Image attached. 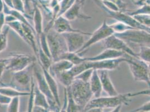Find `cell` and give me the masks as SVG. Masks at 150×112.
<instances>
[{"instance_id": "obj_12", "label": "cell", "mask_w": 150, "mask_h": 112, "mask_svg": "<svg viewBox=\"0 0 150 112\" xmlns=\"http://www.w3.org/2000/svg\"><path fill=\"white\" fill-rule=\"evenodd\" d=\"M126 55L123 57H121L117 59L99 61H88V66L89 69H96L98 71L114 70L115 69H117L121 63L126 62L127 61Z\"/></svg>"}, {"instance_id": "obj_5", "label": "cell", "mask_w": 150, "mask_h": 112, "mask_svg": "<svg viewBox=\"0 0 150 112\" xmlns=\"http://www.w3.org/2000/svg\"><path fill=\"white\" fill-rule=\"evenodd\" d=\"M115 36L123 40L128 44L137 45L139 47H150V33L148 31L132 29L121 33H114Z\"/></svg>"}, {"instance_id": "obj_32", "label": "cell", "mask_w": 150, "mask_h": 112, "mask_svg": "<svg viewBox=\"0 0 150 112\" xmlns=\"http://www.w3.org/2000/svg\"><path fill=\"white\" fill-rule=\"evenodd\" d=\"M20 97L13 98L10 103L7 105V112H19Z\"/></svg>"}, {"instance_id": "obj_34", "label": "cell", "mask_w": 150, "mask_h": 112, "mask_svg": "<svg viewBox=\"0 0 150 112\" xmlns=\"http://www.w3.org/2000/svg\"><path fill=\"white\" fill-rule=\"evenodd\" d=\"M35 86V82L34 80V76H33L31 82V89H30V94L29 96V99L28 101V110L27 112H32V109L34 106V89Z\"/></svg>"}, {"instance_id": "obj_21", "label": "cell", "mask_w": 150, "mask_h": 112, "mask_svg": "<svg viewBox=\"0 0 150 112\" xmlns=\"http://www.w3.org/2000/svg\"><path fill=\"white\" fill-rule=\"evenodd\" d=\"M34 106H40L48 109L50 108L48 101L45 96L35 84L34 89Z\"/></svg>"}, {"instance_id": "obj_31", "label": "cell", "mask_w": 150, "mask_h": 112, "mask_svg": "<svg viewBox=\"0 0 150 112\" xmlns=\"http://www.w3.org/2000/svg\"><path fill=\"white\" fill-rule=\"evenodd\" d=\"M110 26L112 28L114 33H121L128 30L133 29L131 27L119 21H117L116 23L110 25Z\"/></svg>"}, {"instance_id": "obj_33", "label": "cell", "mask_w": 150, "mask_h": 112, "mask_svg": "<svg viewBox=\"0 0 150 112\" xmlns=\"http://www.w3.org/2000/svg\"><path fill=\"white\" fill-rule=\"evenodd\" d=\"M93 71H94L93 69H88L87 70H85L81 74H80L79 75L76 76L75 78L81 80L84 82H89L91 77Z\"/></svg>"}, {"instance_id": "obj_46", "label": "cell", "mask_w": 150, "mask_h": 112, "mask_svg": "<svg viewBox=\"0 0 150 112\" xmlns=\"http://www.w3.org/2000/svg\"><path fill=\"white\" fill-rule=\"evenodd\" d=\"M66 101H67V99H66V95L64 93V103L63 105L62 108L60 109V111L59 112H67L66 111Z\"/></svg>"}, {"instance_id": "obj_28", "label": "cell", "mask_w": 150, "mask_h": 112, "mask_svg": "<svg viewBox=\"0 0 150 112\" xmlns=\"http://www.w3.org/2000/svg\"><path fill=\"white\" fill-rule=\"evenodd\" d=\"M137 55L138 58L144 62L150 63V47H139V51Z\"/></svg>"}, {"instance_id": "obj_18", "label": "cell", "mask_w": 150, "mask_h": 112, "mask_svg": "<svg viewBox=\"0 0 150 112\" xmlns=\"http://www.w3.org/2000/svg\"><path fill=\"white\" fill-rule=\"evenodd\" d=\"M73 63L66 60H61L52 63L50 69L48 70L50 74L54 77L64 71H69L72 68Z\"/></svg>"}, {"instance_id": "obj_50", "label": "cell", "mask_w": 150, "mask_h": 112, "mask_svg": "<svg viewBox=\"0 0 150 112\" xmlns=\"http://www.w3.org/2000/svg\"><path fill=\"white\" fill-rule=\"evenodd\" d=\"M148 72H149V77L150 81V63L148 64Z\"/></svg>"}, {"instance_id": "obj_51", "label": "cell", "mask_w": 150, "mask_h": 112, "mask_svg": "<svg viewBox=\"0 0 150 112\" xmlns=\"http://www.w3.org/2000/svg\"><path fill=\"white\" fill-rule=\"evenodd\" d=\"M81 1L82 2H84V1H85V0H81Z\"/></svg>"}, {"instance_id": "obj_10", "label": "cell", "mask_w": 150, "mask_h": 112, "mask_svg": "<svg viewBox=\"0 0 150 112\" xmlns=\"http://www.w3.org/2000/svg\"><path fill=\"white\" fill-rule=\"evenodd\" d=\"M104 49H111L124 52L129 56L138 58L137 53L132 50L129 45L122 39L117 37L114 34L110 36L103 41Z\"/></svg>"}, {"instance_id": "obj_3", "label": "cell", "mask_w": 150, "mask_h": 112, "mask_svg": "<svg viewBox=\"0 0 150 112\" xmlns=\"http://www.w3.org/2000/svg\"><path fill=\"white\" fill-rule=\"evenodd\" d=\"M69 88L76 103L84 109L93 97L89 82H84L75 78Z\"/></svg>"}, {"instance_id": "obj_37", "label": "cell", "mask_w": 150, "mask_h": 112, "mask_svg": "<svg viewBox=\"0 0 150 112\" xmlns=\"http://www.w3.org/2000/svg\"><path fill=\"white\" fill-rule=\"evenodd\" d=\"M101 1H109L116 4L120 9V11L125 12L126 11V4L123 0H100Z\"/></svg>"}, {"instance_id": "obj_14", "label": "cell", "mask_w": 150, "mask_h": 112, "mask_svg": "<svg viewBox=\"0 0 150 112\" xmlns=\"http://www.w3.org/2000/svg\"><path fill=\"white\" fill-rule=\"evenodd\" d=\"M84 2L81 0H75L73 4L63 13V16L67 19L69 21H74L76 19H81L88 20L92 18L88 15H85L82 12V7Z\"/></svg>"}, {"instance_id": "obj_9", "label": "cell", "mask_w": 150, "mask_h": 112, "mask_svg": "<svg viewBox=\"0 0 150 112\" xmlns=\"http://www.w3.org/2000/svg\"><path fill=\"white\" fill-rule=\"evenodd\" d=\"M33 64L22 71L13 73L12 81L8 85L19 91L30 92L33 77L30 75V69L32 68Z\"/></svg>"}, {"instance_id": "obj_26", "label": "cell", "mask_w": 150, "mask_h": 112, "mask_svg": "<svg viewBox=\"0 0 150 112\" xmlns=\"http://www.w3.org/2000/svg\"><path fill=\"white\" fill-rule=\"evenodd\" d=\"M6 24L8 26H9L10 28L13 29V30L18 34L19 37L27 44V39L25 37V33L24 31L22 23H21L18 20H14L13 21L6 23Z\"/></svg>"}, {"instance_id": "obj_44", "label": "cell", "mask_w": 150, "mask_h": 112, "mask_svg": "<svg viewBox=\"0 0 150 112\" xmlns=\"http://www.w3.org/2000/svg\"><path fill=\"white\" fill-rule=\"evenodd\" d=\"M48 110L40 106H34L32 109V112H48Z\"/></svg>"}, {"instance_id": "obj_53", "label": "cell", "mask_w": 150, "mask_h": 112, "mask_svg": "<svg viewBox=\"0 0 150 112\" xmlns=\"http://www.w3.org/2000/svg\"></svg>"}, {"instance_id": "obj_24", "label": "cell", "mask_w": 150, "mask_h": 112, "mask_svg": "<svg viewBox=\"0 0 150 112\" xmlns=\"http://www.w3.org/2000/svg\"><path fill=\"white\" fill-rule=\"evenodd\" d=\"M55 79L59 83H61L64 87L66 88L71 86L72 81L75 79V77L72 74L71 71L69 70L64 71L59 75H57Z\"/></svg>"}, {"instance_id": "obj_39", "label": "cell", "mask_w": 150, "mask_h": 112, "mask_svg": "<svg viewBox=\"0 0 150 112\" xmlns=\"http://www.w3.org/2000/svg\"><path fill=\"white\" fill-rule=\"evenodd\" d=\"M7 61L8 58L4 59H0V79H1L4 71L6 70Z\"/></svg>"}, {"instance_id": "obj_2", "label": "cell", "mask_w": 150, "mask_h": 112, "mask_svg": "<svg viewBox=\"0 0 150 112\" xmlns=\"http://www.w3.org/2000/svg\"><path fill=\"white\" fill-rule=\"evenodd\" d=\"M45 33L52 62H56L68 52L65 39L61 34L58 33L53 28Z\"/></svg>"}, {"instance_id": "obj_45", "label": "cell", "mask_w": 150, "mask_h": 112, "mask_svg": "<svg viewBox=\"0 0 150 112\" xmlns=\"http://www.w3.org/2000/svg\"><path fill=\"white\" fill-rule=\"evenodd\" d=\"M84 112H104L103 109L100 108H93L88 109Z\"/></svg>"}, {"instance_id": "obj_29", "label": "cell", "mask_w": 150, "mask_h": 112, "mask_svg": "<svg viewBox=\"0 0 150 112\" xmlns=\"http://www.w3.org/2000/svg\"><path fill=\"white\" fill-rule=\"evenodd\" d=\"M139 23L150 29V15L147 14H138L132 16Z\"/></svg>"}, {"instance_id": "obj_20", "label": "cell", "mask_w": 150, "mask_h": 112, "mask_svg": "<svg viewBox=\"0 0 150 112\" xmlns=\"http://www.w3.org/2000/svg\"><path fill=\"white\" fill-rule=\"evenodd\" d=\"M33 21L34 24V30L35 31L37 40L40 35L44 32L43 25V15L39 7L34 5Z\"/></svg>"}, {"instance_id": "obj_41", "label": "cell", "mask_w": 150, "mask_h": 112, "mask_svg": "<svg viewBox=\"0 0 150 112\" xmlns=\"http://www.w3.org/2000/svg\"><path fill=\"white\" fill-rule=\"evenodd\" d=\"M139 95H147L150 96V87L148 89L146 90H141L137 92H135L134 93H130V96L131 97H133V96H137Z\"/></svg>"}, {"instance_id": "obj_17", "label": "cell", "mask_w": 150, "mask_h": 112, "mask_svg": "<svg viewBox=\"0 0 150 112\" xmlns=\"http://www.w3.org/2000/svg\"><path fill=\"white\" fill-rule=\"evenodd\" d=\"M41 68L42 69L45 80L48 83V85L50 89V91L53 94L54 99L56 100L57 104L59 108H61V101L59 99V90H58V86L57 80L54 76L52 75L48 70L44 69L42 67H41Z\"/></svg>"}, {"instance_id": "obj_27", "label": "cell", "mask_w": 150, "mask_h": 112, "mask_svg": "<svg viewBox=\"0 0 150 112\" xmlns=\"http://www.w3.org/2000/svg\"><path fill=\"white\" fill-rule=\"evenodd\" d=\"M10 31V27H7L0 33V54L6 50L8 45V34Z\"/></svg>"}, {"instance_id": "obj_35", "label": "cell", "mask_w": 150, "mask_h": 112, "mask_svg": "<svg viewBox=\"0 0 150 112\" xmlns=\"http://www.w3.org/2000/svg\"><path fill=\"white\" fill-rule=\"evenodd\" d=\"M13 9H15L23 13H25L24 4L22 0H12Z\"/></svg>"}, {"instance_id": "obj_25", "label": "cell", "mask_w": 150, "mask_h": 112, "mask_svg": "<svg viewBox=\"0 0 150 112\" xmlns=\"http://www.w3.org/2000/svg\"><path fill=\"white\" fill-rule=\"evenodd\" d=\"M61 60H67L72 63H73L74 65H76L86 61V58L83 57V56L76 53H71L67 52L63 55L61 58Z\"/></svg>"}, {"instance_id": "obj_36", "label": "cell", "mask_w": 150, "mask_h": 112, "mask_svg": "<svg viewBox=\"0 0 150 112\" xmlns=\"http://www.w3.org/2000/svg\"><path fill=\"white\" fill-rule=\"evenodd\" d=\"M101 4L104 6L106 7L107 9L109 10H111L112 11H120V9H119L118 6L112 3V2H109V1H101Z\"/></svg>"}, {"instance_id": "obj_48", "label": "cell", "mask_w": 150, "mask_h": 112, "mask_svg": "<svg viewBox=\"0 0 150 112\" xmlns=\"http://www.w3.org/2000/svg\"><path fill=\"white\" fill-rule=\"evenodd\" d=\"M122 106H118L116 108H114V109L110 112H120V109L122 108Z\"/></svg>"}, {"instance_id": "obj_16", "label": "cell", "mask_w": 150, "mask_h": 112, "mask_svg": "<svg viewBox=\"0 0 150 112\" xmlns=\"http://www.w3.org/2000/svg\"><path fill=\"white\" fill-rule=\"evenodd\" d=\"M125 53L111 49H105L99 55L92 57L86 58V61H99L104 60H109L113 59H117L125 56Z\"/></svg>"}, {"instance_id": "obj_19", "label": "cell", "mask_w": 150, "mask_h": 112, "mask_svg": "<svg viewBox=\"0 0 150 112\" xmlns=\"http://www.w3.org/2000/svg\"><path fill=\"white\" fill-rule=\"evenodd\" d=\"M89 83L94 98L101 96L103 87L98 70L94 69Z\"/></svg>"}, {"instance_id": "obj_4", "label": "cell", "mask_w": 150, "mask_h": 112, "mask_svg": "<svg viewBox=\"0 0 150 112\" xmlns=\"http://www.w3.org/2000/svg\"><path fill=\"white\" fill-rule=\"evenodd\" d=\"M127 61L134 80L137 82H144L150 87V81L149 77L148 64L139 58L126 55Z\"/></svg>"}, {"instance_id": "obj_47", "label": "cell", "mask_w": 150, "mask_h": 112, "mask_svg": "<svg viewBox=\"0 0 150 112\" xmlns=\"http://www.w3.org/2000/svg\"><path fill=\"white\" fill-rule=\"evenodd\" d=\"M60 109L61 108L59 107H55V108L50 107L48 110V112H59L60 111Z\"/></svg>"}, {"instance_id": "obj_11", "label": "cell", "mask_w": 150, "mask_h": 112, "mask_svg": "<svg viewBox=\"0 0 150 112\" xmlns=\"http://www.w3.org/2000/svg\"><path fill=\"white\" fill-rule=\"evenodd\" d=\"M64 38L69 52L77 53L86 42L85 34L80 33H67L61 34Z\"/></svg>"}, {"instance_id": "obj_40", "label": "cell", "mask_w": 150, "mask_h": 112, "mask_svg": "<svg viewBox=\"0 0 150 112\" xmlns=\"http://www.w3.org/2000/svg\"><path fill=\"white\" fill-rule=\"evenodd\" d=\"M13 98L7 96L3 94H0V104L2 105H8Z\"/></svg>"}, {"instance_id": "obj_6", "label": "cell", "mask_w": 150, "mask_h": 112, "mask_svg": "<svg viewBox=\"0 0 150 112\" xmlns=\"http://www.w3.org/2000/svg\"><path fill=\"white\" fill-rule=\"evenodd\" d=\"M34 62L35 58L33 56L11 52L8 57L6 70L15 73L28 68Z\"/></svg>"}, {"instance_id": "obj_54", "label": "cell", "mask_w": 150, "mask_h": 112, "mask_svg": "<svg viewBox=\"0 0 150 112\" xmlns=\"http://www.w3.org/2000/svg\"></svg>"}, {"instance_id": "obj_7", "label": "cell", "mask_w": 150, "mask_h": 112, "mask_svg": "<svg viewBox=\"0 0 150 112\" xmlns=\"http://www.w3.org/2000/svg\"><path fill=\"white\" fill-rule=\"evenodd\" d=\"M114 34V32L111 26L110 25H108L106 21L104 20L99 28H98L93 33H92L90 39L85 42L83 46L76 53L82 56L91 46L98 42L101 41L103 42L104 40L112 35Z\"/></svg>"}, {"instance_id": "obj_13", "label": "cell", "mask_w": 150, "mask_h": 112, "mask_svg": "<svg viewBox=\"0 0 150 112\" xmlns=\"http://www.w3.org/2000/svg\"><path fill=\"white\" fill-rule=\"evenodd\" d=\"M52 28L59 34L67 33H80L86 36H91L92 33L82 31L80 29H76L72 28L70 21L62 15L59 16L54 20Z\"/></svg>"}, {"instance_id": "obj_1", "label": "cell", "mask_w": 150, "mask_h": 112, "mask_svg": "<svg viewBox=\"0 0 150 112\" xmlns=\"http://www.w3.org/2000/svg\"><path fill=\"white\" fill-rule=\"evenodd\" d=\"M131 101V97L129 93L118 94L114 96H106L94 98L90 100L88 104L85 107L83 112L90 108H115L119 106H128Z\"/></svg>"}, {"instance_id": "obj_38", "label": "cell", "mask_w": 150, "mask_h": 112, "mask_svg": "<svg viewBox=\"0 0 150 112\" xmlns=\"http://www.w3.org/2000/svg\"><path fill=\"white\" fill-rule=\"evenodd\" d=\"M150 112V101L145 103L143 105L134 110L128 112Z\"/></svg>"}, {"instance_id": "obj_49", "label": "cell", "mask_w": 150, "mask_h": 112, "mask_svg": "<svg viewBox=\"0 0 150 112\" xmlns=\"http://www.w3.org/2000/svg\"><path fill=\"white\" fill-rule=\"evenodd\" d=\"M8 85H7V84H6L5 83H4L3 81L1 80V79H0V87H5V86H8Z\"/></svg>"}, {"instance_id": "obj_30", "label": "cell", "mask_w": 150, "mask_h": 112, "mask_svg": "<svg viewBox=\"0 0 150 112\" xmlns=\"http://www.w3.org/2000/svg\"><path fill=\"white\" fill-rule=\"evenodd\" d=\"M125 12L131 16H133L138 14H147L150 15V2H147L142 6L139 7L136 10L129 11Z\"/></svg>"}, {"instance_id": "obj_42", "label": "cell", "mask_w": 150, "mask_h": 112, "mask_svg": "<svg viewBox=\"0 0 150 112\" xmlns=\"http://www.w3.org/2000/svg\"><path fill=\"white\" fill-rule=\"evenodd\" d=\"M5 16L6 15L4 12L0 13V33L2 31L4 25L6 24Z\"/></svg>"}, {"instance_id": "obj_8", "label": "cell", "mask_w": 150, "mask_h": 112, "mask_svg": "<svg viewBox=\"0 0 150 112\" xmlns=\"http://www.w3.org/2000/svg\"><path fill=\"white\" fill-rule=\"evenodd\" d=\"M33 72L34 75V77L35 78L37 85L39 88V89L44 94L45 96L47 97L50 107L52 108L59 107L57 105L56 100L54 99L53 94L50 91V89L48 85V83L45 80L42 69L41 68L40 66L39 65V64L37 65L35 63H34Z\"/></svg>"}, {"instance_id": "obj_22", "label": "cell", "mask_w": 150, "mask_h": 112, "mask_svg": "<svg viewBox=\"0 0 150 112\" xmlns=\"http://www.w3.org/2000/svg\"><path fill=\"white\" fill-rule=\"evenodd\" d=\"M64 93L66 95V111L67 112H83V109L79 106L73 98L69 86L65 88Z\"/></svg>"}, {"instance_id": "obj_23", "label": "cell", "mask_w": 150, "mask_h": 112, "mask_svg": "<svg viewBox=\"0 0 150 112\" xmlns=\"http://www.w3.org/2000/svg\"><path fill=\"white\" fill-rule=\"evenodd\" d=\"M0 94L13 98L15 97L29 96L30 94V91L26 92L19 91L18 90L8 85L5 87H0Z\"/></svg>"}, {"instance_id": "obj_43", "label": "cell", "mask_w": 150, "mask_h": 112, "mask_svg": "<svg viewBox=\"0 0 150 112\" xmlns=\"http://www.w3.org/2000/svg\"><path fill=\"white\" fill-rule=\"evenodd\" d=\"M132 3L136 6L139 7L142 6L148 2V0H131Z\"/></svg>"}, {"instance_id": "obj_15", "label": "cell", "mask_w": 150, "mask_h": 112, "mask_svg": "<svg viewBox=\"0 0 150 112\" xmlns=\"http://www.w3.org/2000/svg\"><path fill=\"white\" fill-rule=\"evenodd\" d=\"M98 74L100 77L102 85L103 90L109 96H114L118 95L119 93L114 87L111 79L109 76L108 71L99 70Z\"/></svg>"}, {"instance_id": "obj_52", "label": "cell", "mask_w": 150, "mask_h": 112, "mask_svg": "<svg viewBox=\"0 0 150 112\" xmlns=\"http://www.w3.org/2000/svg\"><path fill=\"white\" fill-rule=\"evenodd\" d=\"M1 107H2V106L0 104V108H1Z\"/></svg>"}]
</instances>
